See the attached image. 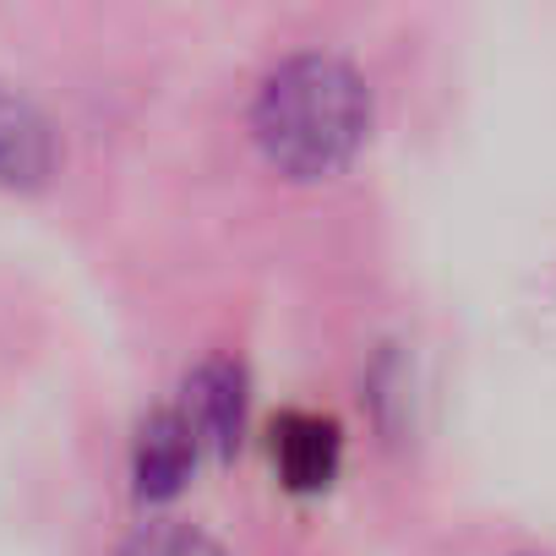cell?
<instances>
[{
  "instance_id": "1",
  "label": "cell",
  "mask_w": 556,
  "mask_h": 556,
  "mask_svg": "<svg viewBox=\"0 0 556 556\" xmlns=\"http://www.w3.org/2000/svg\"><path fill=\"white\" fill-rule=\"evenodd\" d=\"M251 131L285 175L323 180L361 153L371 131V93L339 55H290L256 88Z\"/></svg>"
},
{
  "instance_id": "2",
  "label": "cell",
  "mask_w": 556,
  "mask_h": 556,
  "mask_svg": "<svg viewBox=\"0 0 556 556\" xmlns=\"http://www.w3.org/2000/svg\"><path fill=\"white\" fill-rule=\"evenodd\" d=\"M191 437L202 453L229 458L245 437V377L235 361H202L186 377V404H180Z\"/></svg>"
},
{
  "instance_id": "3",
  "label": "cell",
  "mask_w": 556,
  "mask_h": 556,
  "mask_svg": "<svg viewBox=\"0 0 556 556\" xmlns=\"http://www.w3.org/2000/svg\"><path fill=\"white\" fill-rule=\"evenodd\" d=\"M344 458V437L328 415H285L273 426V469L290 491H328Z\"/></svg>"
},
{
  "instance_id": "4",
  "label": "cell",
  "mask_w": 556,
  "mask_h": 556,
  "mask_svg": "<svg viewBox=\"0 0 556 556\" xmlns=\"http://www.w3.org/2000/svg\"><path fill=\"white\" fill-rule=\"evenodd\" d=\"M55 169V126L50 115L0 83V186H45Z\"/></svg>"
},
{
  "instance_id": "5",
  "label": "cell",
  "mask_w": 556,
  "mask_h": 556,
  "mask_svg": "<svg viewBox=\"0 0 556 556\" xmlns=\"http://www.w3.org/2000/svg\"><path fill=\"white\" fill-rule=\"evenodd\" d=\"M197 437L186 426L180 409H153L137 437H131V480L142 496H175L186 480H191V464H197Z\"/></svg>"
},
{
  "instance_id": "6",
  "label": "cell",
  "mask_w": 556,
  "mask_h": 556,
  "mask_svg": "<svg viewBox=\"0 0 556 556\" xmlns=\"http://www.w3.org/2000/svg\"><path fill=\"white\" fill-rule=\"evenodd\" d=\"M121 556H224V551L191 523H148L121 545Z\"/></svg>"
}]
</instances>
